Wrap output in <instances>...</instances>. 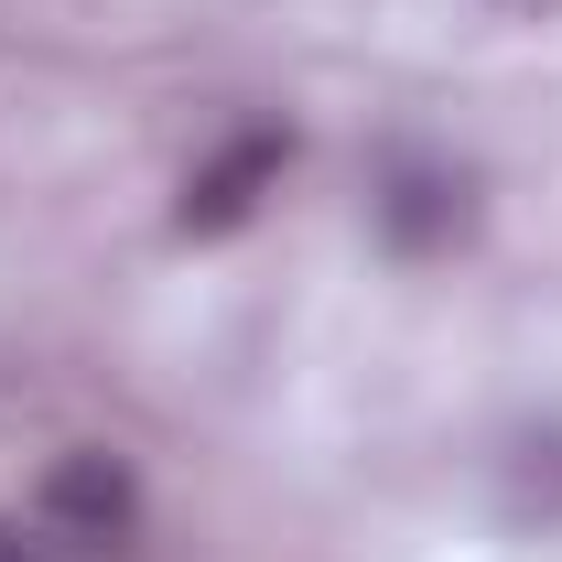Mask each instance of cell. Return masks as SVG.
Masks as SVG:
<instances>
[{
    "label": "cell",
    "mask_w": 562,
    "mask_h": 562,
    "mask_svg": "<svg viewBox=\"0 0 562 562\" xmlns=\"http://www.w3.org/2000/svg\"><path fill=\"white\" fill-rule=\"evenodd\" d=\"M0 562H76L66 541H44V530H33V541H22V530H0Z\"/></svg>",
    "instance_id": "277c9868"
},
{
    "label": "cell",
    "mask_w": 562,
    "mask_h": 562,
    "mask_svg": "<svg viewBox=\"0 0 562 562\" xmlns=\"http://www.w3.org/2000/svg\"><path fill=\"white\" fill-rule=\"evenodd\" d=\"M281 173H292V131H238L216 162L184 173L173 227H184V238H227V227H249V216H260V195H271Z\"/></svg>",
    "instance_id": "7a4b0ae2"
},
{
    "label": "cell",
    "mask_w": 562,
    "mask_h": 562,
    "mask_svg": "<svg viewBox=\"0 0 562 562\" xmlns=\"http://www.w3.org/2000/svg\"><path fill=\"white\" fill-rule=\"evenodd\" d=\"M44 541H66L76 562H109L140 541V476L120 454H98V443H76L55 454V476H44Z\"/></svg>",
    "instance_id": "6da1fadb"
},
{
    "label": "cell",
    "mask_w": 562,
    "mask_h": 562,
    "mask_svg": "<svg viewBox=\"0 0 562 562\" xmlns=\"http://www.w3.org/2000/svg\"><path fill=\"white\" fill-rule=\"evenodd\" d=\"M368 206H379V238H390V249H454V227H465V173H454V162H422V151H401V162H390V173H379V195H368Z\"/></svg>",
    "instance_id": "3957f363"
}]
</instances>
